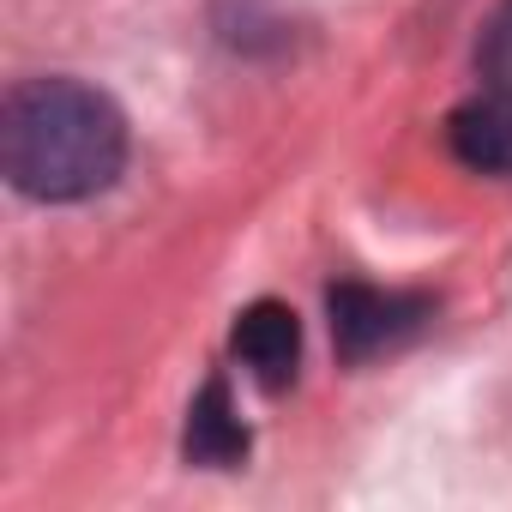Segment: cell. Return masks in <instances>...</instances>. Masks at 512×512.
I'll use <instances>...</instances> for the list:
<instances>
[{
	"mask_svg": "<svg viewBox=\"0 0 512 512\" xmlns=\"http://www.w3.org/2000/svg\"><path fill=\"white\" fill-rule=\"evenodd\" d=\"M241 452H247V428L235 416V398L223 380H211L187 410V458L205 470H229V464H241Z\"/></svg>",
	"mask_w": 512,
	"mask_h": 512,
	"instance_id": "5",
	"label": "cell"
},
{
	"mask_svg": "<svg viewBox=\"0 0 512 512\" xmlns=\"http://www.w3.org/2000/svg\"><path fill=\"white\" fill-rule=\"evenodd\" d=\"M446 145L476 175H512V85H494L464 109H452Z\"/></svg>",
	"mask_w": 512,
	"mask_h": 512,
	"instance_id": "3",
	"label": "cell"
},
{
	"mask_svg": "<svg viewBox=\"0 0 512 512\" xmlns=\"http://www.w3.org/2000/svg\"><path fill=\"white\" fill-rule=\"evenodd\" d=\"M428 326V302L422 296H392L374 284H338L332 290V338L350 362H368L404 338H416Z\"/></svg>",
	"mask_w": 512,
	"mask_h": 512,
	"instance_id": "2",
	"label": "cell"
},
{
	"mask_svg": "<svg viewBox=\"0 0 512 512\" xmlns=\"http://www.w3.org/2000/svg\"><path fill=\"white\" fill-rule=\"evenodd\" d=\"M235 356L253 368V380L260 386H290L296 380V362H302V326L284 302H253L241 308L235 320Z\"/></svg>",
	"mask_w": 512,
	"mask_h": 512,
	"instance_id": "4",
	"label": "cell"
},
{
	"mask_svg": "<svg viewBox=\"0 0 512 512\" xmlns=\"http://www.w3.org/2000/svg\"><path fill=\"white\" fill-rule=\"evenodd\" d=\"M127 163L121 109L79 79H31L0 109V169L25 199L73 205L115 187Z\"/></svg>",
	"mask_w": 512,
	"mask_h": 512,
	"instance_id": "1",
	"label": "cell"
}]
</instances>
